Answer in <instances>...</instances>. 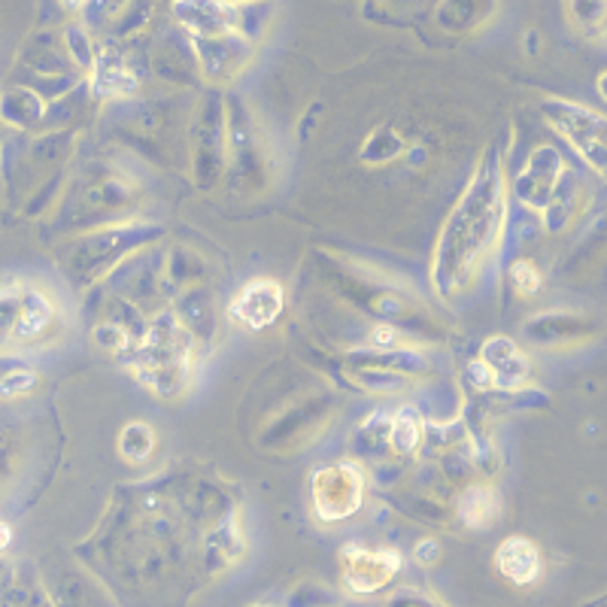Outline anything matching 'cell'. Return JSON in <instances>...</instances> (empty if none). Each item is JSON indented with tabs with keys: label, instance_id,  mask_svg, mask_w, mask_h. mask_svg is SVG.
Wrapping results in <instances>:
<instances>
[{
	"label": "cell",
	"instance_id": "cell-1",
	"mask_svg": "<svg viewBox=\"0 0 607 607\" xmlns=\"http://www.w3.org/2000/svg\"><path fill=\"white\" fill-rule=\"evenodd\" d=\"M365 483L353 465H331L313 474V507L322 522L353 517L362 507Z\"/></svg>",
	"mask_w": 607,
	"mask_h": 607
},
{
	"label": "cell",
	"instance_id": "cell-5",
	"mask_svg": "<svg viewBox=\"0 0 607 607\" xmlns=\"http://www.w3.org/2000/svg\"><path fill=\"white\" fill-rule=\"evenodd\" d=\"M495 517H498V498H495L493 489H486V486H474V489L465 493V501H462V519L468 522L471 529H483V526H489Z\"/></svg>",
	"mask_w": 607,
	"mask_h": 607
},
{
	"label": "cell",
	"instance_id": "cell-3",
	"mask_svg": "<svg viewBox=\"0 0 607 607\" xmlns=\"http://www.w3.org/2000/svg\"><path fill=\"white\" fill-rule=\"evenodd\" d=\"M283 307V289H279L274 279H255L253 286L234 298L231 304V319L234 325H243V329H265L267 322H274Z\"/></svg>",
	"mask_w": 607,
	"mask_h": 607
},
{
	"label": "cell",
	"instance_id": "cell-7",
	"mask_svg": "<svg viewBox=\"0 0 607 607\" xmlns=\"http://www.w3.org/2000/svg\"><path fill=\"white\" fill-rule=\"evenodd\" d=\"M434 550H438L434 541H422V547H419V559H422V562H431V553H434Z\"/></svg>",
	"mask_w": 607,
	"mask_h": 607
},
{
	"label": "cell",
	"instance_id": "cell-2",
	"mask_svg": "<svg viewBox=\"0 0 607 607\" xmlns=\"http://www.w3.org/2000/svg\"><path fill=\"white\" fill-rule=\"evenodd\" d=\"M401 571V556L395 550H362L346 547L341 556V574L346 589L355 595L379 593Z\"/></svg>",
	"mask_w": 607,
	"mask_h": 607
},
{
	"label": "cell",
	"instance_id": "cell-6",
	"mask_svg": "<svg viewBox=\"0 0 607 607\" xmlns=\"http://www.w3.org/2000/svg\"><path fill=\"white\" fill-rule=\"evenodd\" d=\"M514 277L519 279V291H534L538 289V274L531 271L526 262H519L517 267H514Z\"/></svg>",
	"mask_w": 607,
	"mask_h": 607
},
{
	"label": "cell",
	"instance_id": "cell-8",
	"mask_svg": "<svg viewBox=\"0 0 607 607\" xmlns=\"http://www.w3.org/2000/svg\"><path fill=\"white\" fill-rule=\"evenodd\" d=\"M7 544H10V529H7V526H0V550H3Z\"/></svg>",
	"mask_w": 607,
	"mask_h": 607
},
{
	"label": "cell",
	"instance_id": "cell-4",
	"mask_svg": "<svg viewBox=\"0 0 607 607\" xmlns=\"http://www.w3.org/2000/svg\"><path fill=\"white\" fill-rule=\"evenodd\" d=\"M495 565L514 586H529L541 577V553L529 538H507L495 553Z\"/></svg>",
	"mask_w": 607,
	"mask_h": 607
},
{
	"label": "cell",
	"instance_id": "cell-9",
	"mask_svg": "<svg viewBox=\"0 0 607 607\" xmlns=\"http://www.w3.org/2000/svg\"><path fill=\"white\" fill-rule=\"evenodd\" d=\"M64 3H67V7H79L82 0H64Z\"/></svg>",
	"mask_w": 607,
	"mask_h": 607
}]
</instances>
